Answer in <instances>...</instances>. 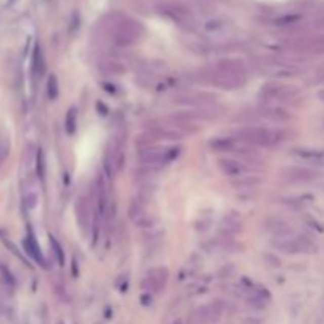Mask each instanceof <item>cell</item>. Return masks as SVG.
Listing matches in <instances>:
<instances>
[{
	"label": "cell",
	"instance_id": "13",
	"mask_svg": "<svg viewBox=\"0 0 324 324\" xmlns=\"http://www.w3.org/2000/svg\"><path fill=\"white\" fill-rule=\"evenodd\" d=\"M266 226H267V229H269L277 239H287V237L291 234V232H293V229L290 228L288 223H285V222H281V220H277V218L267 220Z\"/></svg>",
	"mask_w": 324,
	"mask_h": 324
},
{
	"label": "cell",
	"instance_id": "19",
	"mask_svg": "<svg viewBox=\"0 0 324 324\" xmlns=\"http://www.w3.org/2000/svg\"><path fill=\"white\" fill-rule=\"evenodd\" d=\"M293 153L297 157L305 158V160H322L324 158V150L321 149H294Z\"/></svg>",
	"mask_w": 324,
	"mask_h": 324
},
{
	"label": "cell",
	"instance_id": "6",
	"mask_svg": "<svg viewBox=\"0 0 324 324\" xmlns=\"http://www.w3.org/2000/svg\"><path fill=\"white\" fill-rule=\"evenodd\" d=\"M274 247H277L280 252L283 253H302V252H308L312 250V242L304 239V237H297V239H277L274 242Z\"/></svg>",
	"mask_w": 324,
	"mask_h": 324
},
{
	"label": "cell",
	"instance_id": "4",
	"mask_svg": "<svg viewBox=\"0 0 324 324\" xmlns=\"http://www.w3.org/2000/svg\"><path fill=\"white\" fill-rule=\"evenodd\" d=\"M263 98L266 100H278V101H290L294 100L299 92L293 86H281V84H266L261 87L259 92Z\"/></svg>",
	"mask_w": 324,
	"mask_h": 324
},
{
	"label": "cell",
	"instance_id": "12",
	"mask_svg": "<svg viewBox=\"0 0 324 324\" xmlns=\"http://www.w3.org/2000/svg\"><path fill=\"white\" fill-rule=\"evenodd\" d=\"M218 166H220V170H222V173L229 177H244L245 166L242 163H239L237 160L223 158L218 161Z\"/></svg>",
	"mask_w": 324,
	"mask_h": 324
},
{
	"label": "cell",
	"instance_id": "23",
	"mask_svg": "<svg viewBox=\"0 0 324 324\" xmlns=\"http://www.w3.org/2000/svg\"><path fill=\"white\" fill-rule=\"evenodd\" d=\"M48 97L49 100H56L59 97V79L56 74H51L48 79Z\"/></svg>",
	"mask_w": 324,
	"mask_h": 324
},
{
	"label": "cell",
	"instance_id": "10",
	"mask_svg": "<svg viewBox=\"0 0 324 324\" xmlns=\"http://www.w3.org/2000/svg\"><path fill=\"white\" fill-rule=\"evenodd\" d=\"M168 278V270L166 269H155L150 274L144 278V283L142 287L146 290H152V291H160L165 288V283Z\"/></svg>",
	"mask_w": 324,
	"mask_h": 324
},
{
	"label": "cell",
	"instance_id": "2",
	"mask_svg": "<svg viewBox=\"0 0 324 324\" xmlns=\"http://www.w3.org/2000/svg\"><path fill=\"white\" fill-rule=\"evenodd\" d=\"M124 166V135L114 136L112 141H109V144L105 152V158H103V168H105V173L112 177L114 174H117Z\"/></svg>",
	"mask_w": 324,
	"mask_h": 324
},
{
	"label": "cell",
	"instance_id": "9",
	"mask_svg": "<svg viewBox=\"0 0 324 324\" xmlns=\"http://www.w3.org/2000/svg\"><path fill=\"white\" fill-rule=\"evenodd\" d=\"M22 245H24L25 253H27L36 264H40V266H43V267L46 266V259H45V256H43V253H42V249H40V245H38V242H36V239L33 237L32 232H29V234L25 236V239L22 240Z\"/></svg>",
	"mask_w": 324,
	"mask_h": 324
},
{
	"label": "cell",
	"instance_id": "21",
	"mask_svg": "<svg viewBox=\"0 0 324 324\" xmlns=\"http://www.w3.org/2000/svg\"><path fill=\"white\" fill-rule=\"evenodd\" d=\"M11 144H10V138L5 133H0V166L5 163V160L8 158Z\"/></svg>",
	"mask_w": 324,
	"mask_h": 324
},
{
	"label": "cell",
	"instance_id": "16",
	"mask_svg": "<svg viewBox=\"0 0 324 324\" xmlns=\"http://www.w3.org/2000/svg\"><path fill=\"white\" fill-rule=\"evenodd\" d=\"M209 146L214 152H232L236 147V142L231 138H215L211 141Z\"/></svg>",
	"mask_w": 324,
	"mask_h": 324
},
{
	"label": "cell",
	"instance_id": "1",
	"mask_svg": "<svg viewBox=\"0 0 324 324\" xmlns=\"http://www.w3.org/2000/svg\"><path fill=\"white\" fill-rule=\"evenodd\" d=\"M236 136H237V139L247 142V144L259 146V147H270V146L277 144V142L281 139L280 132H274V130L263 128V127L242 128L236 133Z\"/></svg>",
	"mask_w": 324,
	"mask_h": 324
},
{
	"label": "cell",
	"instance_id": "27",
	"mask_svg": "<svg viewBox=\"0 0 324 324\" xmlns=\"http://www.w3.org/2000/svg\"><path fill=\"white\" fill-rule=\"evenodd\" d=\"M319 98L324 101V90H321V92H319Z\"/></svg>",
	"mask_w": 324,
	"mask_h": 324
},
{
	"label": "cell",
	"instance_id": "14",
	"mask_svg": "<svg viewBox=\"0 0 324 324\" xmlns=\"http://www.w3.org/2000/svg\"><path fill=\"white\" fill-rule=\"evenodd\" d=\"M108 206V190H106V182L105 177L98 176L97 179V209L100 215H105Z\"/></svg>",
	"mask_w": 324,
	"mask_h": 324
},
{
	"label": "cell",
	"instance_id": "11",
	"mask_svg": "<svg viewBox=\"0 0 324 324\" xmlns=\"http://www.w3.org/2000/svg\"><path fill=\"white\" fill-rule=\"evenodd\" d=\"M211 83L215 84L217 87L220 89H237L239 86L244 84V79H239V77H234V76H229V74H225V73H214L211 76Z\"/></svg>",
	"mask_w": 324,
	"mask_h": 324
},
{
	"label": "cell",
	"instance_id": "20",
	"mask_svg": "<svg viewBox=\"0 0 324 324\" xmlns=\"http://www.w3.org/2000/svg\"><path fill=\"white\" fill-rule=\"evenodd\" d=\"M76 124H77L76 108H70L67 115H65V132H67V135L73 136L76 133Z\"/></svg>",
	"mask_w": 324,
	"mask_h": 324
},
{
	"label": "cell",
	"instance_id": "24",
	"mask_svg": "<svg viewBox=\"0 0 324 324\" xmlns=\"http://www.w3.org/2000/svg\"><path fill=\"white\" fill-rule=\"evenodd\" d=\"M35 163H36V173H38V177L43 179V177H45V153H43V150H42V149L36 152Z\"/></svg>",
	"mask_w": 324,
	"mask_h": 324
},
{
	"label": "cell",
	"instance_id": "8",
	"mask_svg": "<svg viewBox=\"0 0 324 324\" xmlns=\"http://www.w3.org/2000/svg\"><path fill=\"white\" fill-rule=\"evenodd\" d=\"M74 212H76V218H77L79 226L83 229L89 228L90 222H92V206H90V202L86 196H79V199L76 201Z\"/></svg>",
	"mask_w": 324,
	"mask_h": 324
},
{
	"label": "cell",
	"instance_id": "18",
	"mask_svg": "<svg viewBox=\"0 0 324 324\" xmlns=\"http://www.w3.org/2000/svg\"><path fill=\"white\" fill-rule=\"evenodd\" d=\"M263 115L274 122H287L291 119L290 112H287L281 108H266V109H263Z\"/></svg>",
	"mask_w": 324,
	"mask_h": 324
},
{
	"label": "cell",
	"instance_id": "22",
	"mask_svg": "<svg viewBox=\"0 0 324 324\" xmlns=\"http://www.w3.org/2000/svg\"><path fill=\"white\" fill-rule=\"evenodd\" d=\"M49 244H51V249H53L54 252V256L57 259V263L60 266L65 264V255H63V249H62V245L59 244V240L54 237V236H49Z\"/></svg>",
	"mask_w": 324,
	"mask_h": 324
},
{
	"label": "cell",
	"instance_id": "3",
	"mask_svg": "<svg viewBox=\"0 0 324 324\" xmlns=\"http://www.w3.org/2000/svg\"><path fill=\"white\" fill-rule=\"evenodd\" d=\"M179 153H180V147L161 149V147L146 146L138 152V160L142 165L153 166V165H160V163H170L177 157Z\"/></svg>",
	"mask_w": 324,
	"mask_h": 324
},
{
	"label": "cell",
	"instance_id": "17",
	"mask_svg": "<svg viewBox=\"0 0 324 324\" xmlns=\"http://www.w3.org/2000/svg\"><path fill=\"white\" fill-rule=\"evenodd\" d=\"M222 315V310L215 305H206L199 310V321L201 322H217V319Z\"/></svg>",
	"mask_w": 324,
	"mask_h": 324
},
{
	"label": "cell",
	"instance_id": "15",
	"mask_svg": "<svg viewBox=\"0 0 324 324\" xmlns=\"http://www.w3.org/2000/svg\"><path fill=\"white\" fill-rule=\"evenodd\" d=\"M32 71L35 77H42L46 71V62L38 45L33 48V54H32Z\"/></svg>",
	"mask_w": 324,
	"mask_h": 324
},
{
	"label": "cell",
	"instance_id": "25",
	"mask_svg": "<svg viewBox=\"0 0 324 324\" xmlns=\"http://www.w3.org/2000/svg\"><path fill=\"white\" fill-rule=\"evenodd\" d=\"M259 184V179L258 177H242L239 180H236L234 182V187L237 188H242V187H247V188H252L255 185Z\"/></svg>",
	"mask_w": 324,
	"mask_h": 324
},
{
	"label": "cell",
	"instance_id": "5",
	"mask_svg": "<svg viewBox=\"0 0 324 324\" xmlns=\"http://www.w3.org/2000/svg\"><path fill=\"white\" fill-rule=\"evenodd\" d=\"M281 174H283V179L288 180L290 184H310L318 177V173L308 170V168H299V166L287 168V170H283Z\"/></svg>",
	"mask_w": 324,
	"mask_h": 324
},
{
	"label": "cell",
	"instance_id": "7",
	"mask_svg": "<svg viewBox=\"0 0 324 324\" xmlns=\"http://www.w3.org/2000/svg\"><path fill=\"white\" fill-rule=\"evenodd\" d=\"M217 71L229 74V76H234V77H239V79H245V74H247V68H245L244 62L239 60V59L220 60L217 63Z\"/></svg>",
	"mask_w": 324,
	"mask_h": 324
},
{
	"label": "cell",
	"instance_id": "26",
	"mask_svg": "<svg viewBox=\"0 0 324 324\" xmlns=\"http://www.w3.org/2000/svg\"><path fill=\"white\" fill-rule=\"evenodd\" d=\"M0 272H2V277H4V281L5 283H8L10 287H15V277H13V274L8 270V267H5V266H2L0 267Z\"/></svg>",
	"mask_w": 324,
	"mask_h": 324
}]
</instances>
